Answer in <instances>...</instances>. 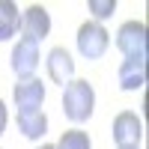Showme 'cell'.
<instances>
[{
	"instance_id": "14",
	"label": "cell",
	"mask_w": 149,
	"mask_h": 149,
	"mask_svg": "<svg viewBox=\"0 0 149 149\" xmlns=\"http://www.w3.org/2000/svg\"><path fill=\"white\" fill-rule=\"evenodd\" d=\"M6 122H9V113H6V104H3V98H0V134L6 131Z\"/></svg>"
},
{
	"instance_id": "15",
	"label": "cell",
	"mask_w": 149,
	"mask_h": 149,
	"mask_svg": "<svg viewBox=\"0 0 149 149\" xmlns=\"http://www.w3.org/2000/svg\"><path fill=\"white\" fill-rule=\"evenodd\" d=\"M39 149H57V146H54V143H42Z\"/></svg>"
},
{
	"instance_id": "6",
	"label": "cell",
	"mask_w": 149,
	"mask_h": 149,
	"mask_svg": "<svg viewBox=\"0 0 149 149\" xmlns=\"http://www.w3.org/2000/svg\"><path fill=\"white\" fill-rule=\"evenodd\" d=\"M12 98H15L18 110H42L45 102V84L36 78H18V84L12 86Z\"/></svg>"
},
{
	"instance_id": "7",
	"label": "cell",
	"mask_w": 149,
	"mask_h": 149,
	"mask_svg": "<svg viewBox=\"0 0 149 149\" xmlns=\"http://www.w3.org/2000/svg\"><path fill=\"white\" fill-rule=\"evenodd\" d=\"M21 36L24 39H33V42H42L48 33H51V15H48V9L33 3L21 12Z\"/></svg>"
},
{
	"instance_id": "16",
	"label": "cell",
	"mask_w": 149,
	"mask_h": 149,
	"mask_svg": "<svg viewBox=\"0 0 149 149\" xmlns=\"http://www.w3.org/2000/svg\"><path fill=\"white\" fill-rule=\"evenodd\" d=\"M119 149H140V146H119Z\"/></svg>"
},
{
	"instance_id": "9",
	"label": "cell",
	"mask_w": 149,
	"mask_h": 149,
	"mask_svg": "<svg viewBox=\"0 0 149 149\" xmlns=\"http://www.w3.org/2000/svg\"><path fill=\"white\" fill-rule=\"evenodd\" d=\"M116 81H119V90H125V93L143 90V84H146V60H122V66L116 72Z\"/></svg>"
},
{
	"instance_id": "4",
	"label": "cell",
	"mask_w": 149,
	"mask_h": 149,
	"mask_svg": "<svg viewBox=\"0 0 149 149\" xmlns=\"http://www.w3.org/2000/svg\"><path fill=\"white\" fill-rule=\"evenodd\" d=\"M39 42H33V39H21L15 42V48H12V54H9V66L12 72L18 74V78H33V72L39 69Z\"/></svg>"
},
{
	"instance_id": "1",
	"label": "cell",
	"mask_w": 149,
	"mask_h": 149,
	"mask_svg": "<svg viewBox=\"0 0 149 149\" xmlns=\"http://www.w3.org/2000/svg\"><path fill=\"white\" fill-rule=\"evenodd\" d=\"M95 110V90L90 81L84 78H74L63 86V113L69 122H74V125H81V122H86L93 116Z\"/></svg>"
},
{
	"instance_id": "12",
	"label": "cell",
	"mask_w": 149,
	"mask_h": 149,
	"mask_svg": "<svg viewBox=\"0 0 149 149\" xmlns=\"http://www.w3.org/2000/svg\"><path fill=\"white\" fill-rule=\"evenodd\" d=\"M57 149H93V143H90V134H86V131L69 128V131H63V137H60Z\"/></svg>"
},
{
	"instance_id": "3",
	"label": "cell",
	"mask_w": 149,
	"mask_h": 149,
	"mask_svg": "<svg viewBox=\"0 0 149 149\" xmlns=\"http://www.w3.org/2000/svg\"><path fill=\"white\" fill-rule=\"evenodd\" d=\"M116 48L125 54V60H146V24L125 21L116 30Z\"/></svg>"
},
{
	"instance_id": "13",
	"label": "cell",
	"mask_w": 149,
	"mask_h": 149,
	"mask_svg": "<svg viewBox=\"0 0 149 149\" xmlns=\"http://www.w3.org/2000/svg\"><path fill=\"white\" fill-rule=\"evenodd\" d=\"M86 9H90V21H98L102 24L104 18H110L116 12V0H86Z\"/></svg>"
},
{
	"instance_id": "10",
	"label": "cell",
	"mask_w": 149,
	"mask_h": 149,
	"mask_svg": "<svg viewBox=\"0 0 149 149\" xmlns=\"http://www.w3.org/2000/svg\"><path fill=\"white\" fill-rule=\"evenodd\" d=\"M18 131L27 140H42L48 134V116H45V110H18Z\"/></svg>"
},
{
	"instance_id": "11",
	"label": "cell",
	"mask_w": 149,
	"mask_h": 149,
	"mask_svg": "<svg viewBox=\"0 0 149 149\" xmlns=\"http://www.w3.org/2000/svg\"><path fill=\"white\" fill-rule=\"evenodd\" d=\"M21 27V12L12 0H0V42H9Z\"/></svg>"
},
{
	"instance_id": "8",
	"label": "cell",
	"mask_w": 149,
	"mask_h": 149,
	"mask_svg": "<svg viewBox=\"0 0 149 149\" xmlns=\"http://www.w3.org/2000/svg\"><path fill=\"white\" fill-rule=\"evenodd\" d=\"M45 69H48V78L54 84H60V86L74 81V60H72V54L66 48H51L48 60H45Z\"/></svg>"
},
{
	"instance_id": "5",
	"label": "cell",
	"mask_w": 149,
	"mask_h": 149,
	"mask_svg": "<svg viewBox=\"0 0 149 149\" xmlns=\"http://www.w3.org/2000/svg\"><path fill=\"white\" fill-rule=\"evenodd\" d=\"M110 134H113L116 149H119V146H140V140H143V122H140L137 113H131V110H122V113L113 116Z\"/></svg>"
},
{
	"instance_id": "2",
	"label": "cell",
	"mask_w": 149,
	"mask_h": 149,
	"mask_svg": "<svg viewBox=\"0 0 149 149\" xmlns=\"http://www.w3.org/2000/svg\"><path fill=\"white\" fill-rule=\"evenodd\" d=\"M78 51L81 57L86 60H98V57H104L107 51V45H110V33L102 27L98 21H84L81 27H78Z\"/></svg>"
}]
</instances>
